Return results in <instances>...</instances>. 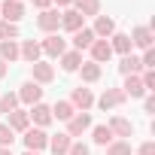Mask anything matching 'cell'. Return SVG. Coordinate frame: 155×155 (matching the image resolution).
<instances>
[{"instance_id":"obj_21","label":"cell","mask_w":155,"mask_h":155,"mask_svg":"<svg viewBox=\"0 0 155 155\" xmlns=\"http://www.w3.org/2000/svg\"><path fill=\"white\" fill-rule=\"evenodd\" d=\"M73 6H76V12L85 18V15H97L101 12V0H73Z\"/></svg>"},{"instance_id":"obj_18","label":"cell","mask_w":155,"mask_h":155,"mask_svg":"<svg viewBox=\"0 0 155 155\" xmlns=\"http://www.w3.org/2000/svg\"><path fill=\"white\" fill-rule=\"evenodd\" d=\"M113 134H119V137H131L134 134V125L128 122V119H122V116H116V119H110V125H107Z\"/></svg>"},{"instance_id":"obj_31","label":"cell","mask_w":155,"mask_h":155,"mask_svg":"<svg viewBox=\"0 0 155 155\" xmlns=\"http://www.w3.org/2000/svg\"><path fill=\"white\" fill-rule=\"evenodd\" d=\"M107 155H131V143H128V140L110 143V146H107Z\"/></svg>"},{"instance_id":"obj_14","label":"cell","mask_w":155,"mask_h":155,"mask_svg":"<svg viewBox=\"0 0 155 155\" xmlns=\"http://www.w3.org/2000/svg\"><path fill=\"white\" fill-rule=\"evenodd\" d=\"M28 119H34V122H37L40 128H46V125L52 122V110H49L46 104H34V110L28 113Z\"/></svg>"},{"instance_id":"obj_10","label":"cell","mask_w":155,"mask_h":155,"mask_svg":"<svg viewBox=\"0 0 155 155\" xmlns=\"http://www.w3.org/2000/svg\"><path fill=\"white\" fill-rule=\"evenodd\" d=\"M70 104H73V110H82V113H85V110L94 104V97H91V91H88V88H82V85H79V88H73V101H70Z\"/></svg>"},{"instance_id":"obj_17","label":"cell","mask_w":155,"mask_h":155,"mask_svg":"<svg viewBox=\"0 0 155 155\" xmlns=\"http://www.w3.org/2000/svg\"><path fill=\"white\" fill-rule=\"evenodd\" d=\"M76 116V110H73V104L70 101H58L55 107H52V119H61V122H70Z\"/></svg>"},{"instance_id":"obj_19","label":"cell","mask_w":155,"mask_h":155,"mask_svg":"<svg viewBox=\"0 0 155 155\" xmlns=\"http://www.w3.org/2000/svg\"><path fill=\"white\" fill-rule=\"evenodd\" d=\"M70 146H73V140H70L67 134H55V137H49V149H52L55 155H67Z\"/></svg>"},{"instance_id":"obj_27","label":"cell","mask_w":155,"mask_h":155,"mask_svg":"<svg viewBox=\"0 0 155 155\" xmlns=\"http://www.w3.org/2000/svg\"><path fill=\"white\" fill-rule=\"evenodd\" d=\"M0 58H3V61H15V58H18L15 40H3V43H0Z\"/></svg>"},{"instance_id":"obj_26","label":"cell","mask_w":155,"mask_h":155,"mask_svg":"<svg viewBox=\"0 0 155 155\" xmlns=\"http://www.w3.org/2000/svg\"><path fill=\"white\" fill-rule=\"evenodd\" d=\"M79 70H82V82H97L101 79V64H94V61L82 64Z\"/></svg>"},{"instance_id":"obj_42","label":"cell","mask_w":155,"mask_h":155,"mask_svg":"<svg viewBox=\"0 0 155 155\" xmlns=\"http://www.w3.org/2000/svg\"><path fill=\"white\" fill-rule=\"evenodd\" d=\"M18 3H21V0H18Z\"/></svg>"},{"instance_id":"obj_2","label":"cell","mask_w":155,"mask_h":155,"mask_svg":"<svg viewBox=\"0 0 155 155\" xmlns=\"http://www.w3.org/2000/svg\"><path fill=\"white\" fill-rule=\"evenodd\" d=\"M37 25H40V31L55 34V31L61 28V12H58V9H43V12H40V18H37Z\"/></svg>"},{"instance_id":"obj_33","label":"cell","mask_w":155,"mask_h":155,"mask_svg":"<svg viewBox=\"0 0 155 155\" xmlns=\"http://www.w3.org/2000/svg\"><path fill=\"white\" fill-rule=\"evenodd\" d=\"M140 79H143V88H146V91H152V88H155V70H146Z\"/></svg>"},{"instance_id":"obj_25","label":"cell","mask_w":155,"mask_h":155,"mask_svg":"<svg viewBox=\"0 0 155 155\" xmlns=\"http://www.w3.org/2000/svg\"><path fill=\"white\" fill-rule=\"evenodd\" d=\"M28 122H31V119H28V113H21V110H12L6 125H9L12 131H28Z\"/></svg>"},{"instance_id":"obj_40","label":"cell","mask_w":155,"mask_h":155,"mask_svg":"<svg viewBox=\"0 0 155 155\" xmlns=\"http://www.w3.org/2000/svg\"><path fill=\"white\" fill-rule=\"evenodd\" d=\"M55 3H58V6H67V3H73V0H55Z\"/></svg>"},{"instance_id":"obj_28","label":"cell","mask_w":155,"mask_h":155,"mask_svg":"<svg viewBox=\"0 0 155 155\" xmlns=\"http://www.w3.org/2000/svg\"><path fill=\"white\" fill-rule=\"evenodd\" d=\"M94 143H97V146H110V143H113V131H110L107 125H97V128H94Z\"/></svg>"},{"instance_id":"obj_11","label":"cell","mask_w":155,"mask_h":155,"mask_svg":"<svg viewBox=\"0 0 155 155\" xmlns=\"http://www.w3.org/2000/svg\"><path fill=\"white\" fill-rule=\"evenodd\" d=\"M18 55H21L28 64H37V61H40V55H43V49H40V43L25 40V43H21V49H18Z\"/></svg>"},{"instance_id":"obj_5","label":"cell","mask_w":155,"mask_h":155,"mask_svg":"<svg viewBox=\"0 0 155 155\" xmlns=\"http://www.w3.org/2000/svg\"><path fill=\"white\" fill-rule=\"evenodd\" d=\"M0 15H3V21H18L21 15H25V6L18 3V0H3V3H0Z\"/></svg>"},{"instance_id":"obj_7","label":"cell","mask_w":155,"mask_h":155,"mask_svg":"<svg viewBox=\"0 0 155 155\" xmlns=\"http://www.w3.org/2000/svg\"><path fill=\"white\" fill-rule=\"evenodd\" d=\"M40 97H43V88L37 85V82H25L21 85V91H18V101H25V104H40Z\"/></svg>"},{"instance_id":"obj_36","label":"cell","mask_w":155,"mask_h":155,"mask_svg":"<svg viewBox=\"0 0 155 155\" xmlns=\"http://www.w3.org/2000/svg\"><path fill=\"white\" fill-rule=\"evenodd\" d=\"M49 3H52V0H34V6L43 12V9H49Z\"/></svg>"},{"instance_id":"obj_37","label":"cell","mask_w":155,"mask_h":155,"mask_svg":"<svg viewBox=\"0 0 155 155\" xmlns=\"http://www.w3.org/2000/svg\"><path fill=\"white\" fill-rule=\"evenodd\" d=\"M146 113H155V97H146Z\"/></svg>"},{"instance_id":"obj_41","label":"cell","mask_w":155,"mask_h":155,"mask_svg":"<svg viewBox=\"0 0 155 155\" xmlns=\"http://www.w3.org/2000/svg\"><path fill=\"white\" fill-rule=\"evenodd\" d=\"M25 155H40V152H25Z\"/></svg>"},{"instance_id":"obj_16","label":"cell","mask_w":155,"mask_h":155,"mask_svg":"<svg viewBox=\"0 0 155 155\" xmlns=\"http://www.w3.org/2000/svg\"><path fill=\"white\" fill-rule=\"evenodd\" d=\"M61 28H64V31H73V34H76V31L82 28V15L76 12V9H67V12H61Z\"/></svg>"},{"instance_id":"obj_34","label":"cell","mask_w":155,"mask_h":155,"mask_svg":"<svg viewBox=\"0 0 155 155\" xmlns=\"http://www.w3.org/2000/svg\"><path fill=\"white\" fill-rule=\"evenodd\" d=\"M67 155H91V152H88V146H82V143H73V146L67 149Z\"/></svg>"},{"instance_id":"obj_20","label":"cell","mask_w":155,"mask_h":155,"mask_svg":"<svg viewBox=\"0 0 155 155\" xmlns=\"http://www.w3.org/2000/svg\"><path fill=\"white\" fill-rule=\"evenodd\" d=\"M61 67H64L67 73L79 70V67H82V52H76V49H73V52H64V55H61Z\"/></svg>"},{"instance_id":"obj_23","label":"cell","mask_w":155,"mask_h":155,"mask_svg":"<svg viewBox=\"0 0 155 155\" xmlns=\"http://www.w3.org/2000/svg\"><path fill=\"white\" fill-rule=\"evenodd\" d=\"M113 31H116V21L107 18V15H97V21H94V37H113Z\"/></svg>"},{"instance_id":"obj_8","label":"cell","mask_w":155,"mask_h":155,"mask_svg":"<svg viewBox=\"0 0 155 155\" xmlns=\"http://www.w3.org/2000/svg\"><path fill=\"white\" fill-rule=\"evenodd\" d=\"M119 104H125V91H122V88H110V91H104L101 101H97L101 110H110V107H119Z\"/></svg>"},{"instance_id":"obj_29","label":"cell","mask_w":155,"mask_h":155,"mask_svg":"<svg viewBox=\"0 0 155 155\" xmlns=\"http://www.w3.org/2000/svg\"><path fill=\"white\" fill-rule=\"evenodd\" d=\"M15 107H18V94H12V91H6L3 97H0V113H6V116H9V113H12Z\"/></svg>"},{"instance_id":"obj_15","label":"cell","mask_w":155,"mask_h":155,"mask_svg":"<svg viewBox=\"0 0 155 155\" xmlns=\"http://www.w3.org/2000/svg\"><path fill=\"white\" fill-rule=\"evenodd\" d=\"M31 70H34V82H52V79H55V70H52V64H43V61H37V64H31Z\"/></svg>"},{"instance_id":"obj_4","label":"cell","mask_w":155,"mask_h":155,"mask_svg":"<svg viewBox=\"0 0 155 155\" xmlns=\"http://www.w3.org/2000/svg\"><path fill=\"white\" fill-rule=\"evenodd\" d=\"M91 128V116L88 113H76L70 122H67V137H79L82 131H88Z\"/></svg>"},{"instance_id":"obj_24","label":"cell","mask_w":155,"mask_h":155,"mask_svg":"<svg viewBox=\"0 0 155 155\" xmlns=\"http://www.w3.org/2000/svg\"><path fill=\"white\" fill-rule=\"evenodd\" d=\"M110 49L119 52V55H131V37H128V34H116L113 43H110Z\"/></svg>"},{"instance_id":"obj_32","label":"cell","mask_w":155,"mask_h":155,"mask_svg":"<svg viewBox=\"0 0 155 155\" xmlns=\"http://www.w3.org/2000/svg\"><path fill=\"white\" fill-rule=\"evenodd\" d=\"M12 128L9 125H0V146H6V149H12Z\"/></svg>"},{"instance_id":"obj_38","label":"cell","mask_w":155,"mask_h":155,"mask_svg":"<svg viewBox=\"0 0 155 155\" xmlns=\"http://www.w3.org/2000/svg\"><path fill=\"white\" fill-rule=\"evenodd\" d=\"M6 70H9V67H6V61L0 58V76H6Z\"/></svg>"},{"instance_id":"obj_30","label":"cell","mask_w":155,"mask_h":155,"mask_svg":"<svg viewBox=\"0 0 155 155\" xmlns=\"http://www.w3.org/2000/svg\"><path fill=\"white\" fill-rule=\"evenodd\" d=\"M15 37H18V25L0 21V43H3V40H15Z\"/></svg>"},{"instance_id":"obj_6","label":"cell","mask_w":155,"mask_h":155,"mask_svg":"<svg viewBox=\"0 0 155 155\" xmlns=\"http://www.w3.org/2000/svg\"><path fill=\"white\" fill-rule=\"evenodd\" d=\"M88 49H91V61H94V64H104V61H110V58H113V49H110V43H107V40H94Z\"/></svg>"},{"instance_id":"obj_35","label":"cell","mask_w":155,"mask_h":155,"mask_svg":"<svg viewBox=\"0 0 155 155\" xmlns=\"http://www.w3.org/2000/svg\"><path fill=\"white\" fill-rule=\"evenodd\" d=\"M140 155H155V143H143L140 146Z\"/></svg>"},{"instance_id":"obj_39","label":"cell","mask_w":155,"mask_h":155,"mask_svg":"<svg viewBox=\"0 0 155 155\" xmlns=\"http://www.w3.org/2000/svg\"><path fill=\"white\" fill-rule=\"evenodd\" d=\"M0 155H12V149H6V146H0Z\"/></svg>"},{"instance_id":"obj_1","label":"cell","mask_w":155,"mask_h":155,"mask_svg":"<svg viewBox=\"0 0 155 155\" xmlns=\"http://www.w3.org/2000/svg\"><path fill=\"white\" fill-rule=\"evenodd\" d=\"M46 146H49V134H46L43 128H34V131L28 128V131H25V149H28V152H40V149H46Z\"/></svg>"},{"instance_id":"obj_3","label":"cell","mask_w":155,"mask_h":155,"mask_svg":"<svg viewBox=\"0 0 155 155\" xmlns=\"http://www.w3.org/2000/svg\"><path fill=\"white\" fill-rule=\"evenodd\" d=\"M40 49H43V52H46L49 58H61V55L67 52V43H64V40L58 37V34H49V37L43 40V46H40Z\"/></svg>"},{"instance_id":"obj_12","label":"cell","mask_w":155,"mask_h":155,"mask_svg":"<svg viewBox=\"0 0 155 155\" xmlns=\"http://www.w3.org/2000/svg\"><path fill=\"white\" fill-rule=\"evenodd\" d=\"M125 97H143L146 94V88H143V79L140 76H125Z\"/></svg>"},{"instance_id":"obj_13","label":"cell","mask_w":155,"mask_h":155,"mask_svg":"<svg viewBox=\"0 0 155 155\" xmlns=\"http://www.w3.org/2000/svg\"><path fill=\"white\" fill-rule=\"evenodd\" d=\"M131 46H140L143 52L152 49V31H149V28H134V34H131Z\"/></svg>"},{"instance_id":"obj_22","label":"cell","mask_w":155,"mask_h":155,"mask_svg":"<svg viewBox=\"0 0 155 155\" xmlns=\"http://www.w3.org/2000/svg\"><path fill=\"white\" fill-rule=\"evenodd\" d=\"M119 70H122L125 76H137V73L143 70V64H140V58H134V55H122V64H119Z\"/></svg>"},{"instance_id":"obj_9","label":"cell","mask_w":155,"mask_h":155,"mask_svg":"<svg viewBox=\"0 0 155 155\" xmlns=\"http://www.w3.org/2000/svg\"><path fill=\"white\" fill-rule=\"evenodd\" d=\"M94 40H97V37H94L91 28H79V31L73 34V49H76V52H82V49H88Z\"/></svg>"}]
</instances>
